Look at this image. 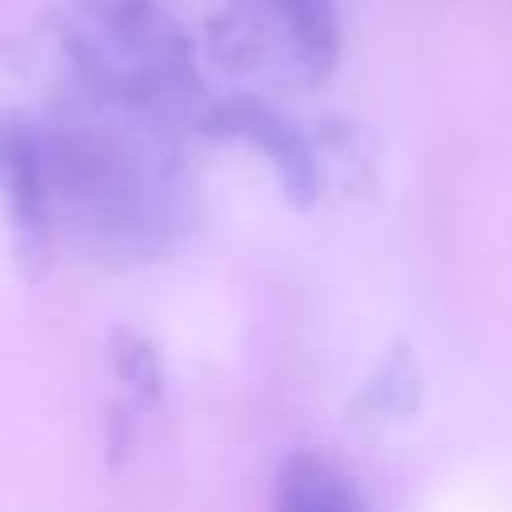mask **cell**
Instances as JSON below:
<instances>
[{
    "label": "cell",
    "instance_id": "cell-7",
    "mask_svg": "<svg viewBox=\"0 0 512 512\" xmlns=\"http://www.w3.org/2000/svg\"><path fill=\"white\" fill-rule=\"evenodd\" d=\"M112 360H116V372L120 380L132 388V396L140 404H152L160 396V384H164V372H160V360L152 352L148 340L132 336V332H116L112 340Z\"/></svg>",
    "mask_w": 512,
    "mask_h": 512
},
{
    "label": "cell",
    "instance_id": "cell-1",
    "mask_svg": "<svg viewBox=\"0 0 512 512\" xmlns=\"http://www.w3.org/2000/svg\"><path fill=\"white\" fill-rule=\"evenodd\" d=\"M44 132L52 208L112 264L160 260L192 228V184L156 112L84 92Z\"/></svg>",
    "mask_w": 512,
    "mask_h": 512
},
{
    "label": "cell",
    "instance_id": "cell-8",
    "mask_svg": "<svg viewBox=\"0 0 512 512\" xmlns=\"http://www.w3.org/2000/svg\"><path fill=\"white\" fill-rule=\"evenodd\" d=\"M404 392H416V372L408 364V356H396L388 368H380V376L368 384V404L380 412H404L412 404H404Z\"/></svg>",
    "mask_w": 512,
    "mask_h": 512
},
{
    "label": "cell",
    "instance_id": "cell-6",
    "mask_svg": "<svg viewBox=\"0 0 512 512\" xmlns=\"http://www.w3.org/2000/svg\"><path fill=\"white\" fill-rule=\"evenodd\" d=\"M272 512H368L352 476L320 452H296L280 464Z\"/></svg>",
    "mask_w": 512,
    "mask_h": 512
},
{
    "label": "cell",
    "instance_id": "cell-3",
    "mask_svg": "<svg viewBox=\"0 0 512 512\" xmlns=\"http://www.w3.org/2000/svg\"><path fill=\"white\" fill-rule=\"evenodd\" d=\"M212 52L236 72L320 84L340 52L332 0H232L212 20Z\"/></svg>",
    "mask_w": 512,
    "mask_h": 512
},
{
    "label": "cell",
    "instance_id": "cell-4",
    "mask_svg": "<svg viewBox=\"0 0 512 512\" xmlns=\"http://www.w3.org/2000/svg\"><path fill=\"white\" fill-rule=\"evenodd\" d=\"M204 132L228 136V140H248L252 148H260L276 164L280 184L296 204L316 200V192L324 188V168H320L308 136L288 116H280L276 108H268L252 96H232V100L216 104L204 116Z\"/></svg>",
    "mask_w": 512,
    "mask_h": 512
},
{
    "label": "cell",
    "instance_id": "cell-2",
    "mask_svg": "<svg viewBox=\"0 0 512 512\" xmlns=\"http://www.w3.org/2000/svg\"><path fill=\"white\" fill-rule=\"evenodd\" d=\"M64 44L92 92L164 112L196 92V56L184 28L156 0H80Z\"/></svg>",
    "mask_w": 512,
    "mask_h": 512
},
{
    "label": "cell",
    "instance_id": "cell-5",
    "mask_svg": "<svg viewBox=\"0 0 512 512\" xmlns=\"http://www.w3.org/2000/svg\"><path fill=\"white\" fill-rule=\"evenodd\" d=\"M0 196L12 228L20 232V248L28 256H40L48 244L52 184L44 160V132L28 120L0 124Z\"/></svg>",
    "mask_w": 512,
    "mask_h": 512
}]
</instances>
